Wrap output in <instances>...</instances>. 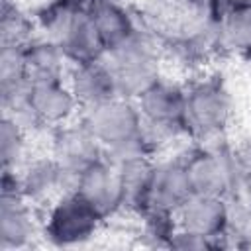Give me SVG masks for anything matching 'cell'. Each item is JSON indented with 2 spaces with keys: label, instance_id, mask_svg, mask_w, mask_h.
Returning a JSON list of instances; mask_svg holds the SVG:
<instances>
[{
  "label": "cell",
  "instance_id": "obj_1",
  "mask_svg": "<svg viewBox=\"0 0 251 251\" xmlns=\"http://www.w3.org/2000/svg\"><path fill=\"white\" fill-rule=\"evenodd\" d=\"M106 55H108L106 67L114 76L118 94L124 98L126 96L139 98L147 88H151L159 80L155 49L137 31L124 43L108 49Z\"/></svg>",
  "mask_w": 251,
  "mask_h": 251
},
{
  "label": "cell",
  "instance_id": "obj_2",
  "mask_svg": "<svg viewBox=\"0 0 251 251\" xmlns=\"http://www.w3.org/2000/svg\"><path fill=\"white\" fill-rule=\"evenodd\" d=\"M84 126L100 141V145L108 147V151L126 147L143 137L141 110L126 102L124 96H116L108 102L88 108Z\"/></svg>",
  "mask_w": 251,
  "mask_h": 251
},
{
  "label": "cell",
  "instance_id": "obj_3",
  "mask_svg": "<svg viewBox=\"0 0 251 251\" xmlns=\"http://www.w3.org/2000/svg\"><path fill=\"white\" fill-rule=\"evenodd\" d=\"M104 216L76 190L63 194L45 222V235L55 245H78L96 233Z\"/></svg>",
  "mask_w": 251,
  "mask_h": 251
},
{
  "label": "cell",
  "instance_id": "obj_4",
  "mask_svg": "<svg viewBox=\"0 0 251 251\" xmlns=\"http://www.w3.org/2000/svg\"><path fill=\"white\" fill-rule=\"evenodd\" d=\"M229 118V98L220 84L206 82L184 98V129L200 137H210L226 127Z\"/></svg>",
  "mask_w": 251,
  "mask_h": 251
},
{
  "label": "cell",
  "instance_id": "obj_5",
  "mask_svg": "<svg viewBox=\"0 0 251 251\" xmlns=\"http://www.w3.org/2000/svg\"><path fill=\"white\" fill-rule=\"evenodd\" d=\"M78 104L73 90L63 88L61 80H43L31 82L25 98L14 106V116H29L35 122L43 124H61Z\"/></svg>",
  "mask_w": 251,
  "mask_h": 251
},
{
  "label": "cell",
  "instance_id": "obj_6",
  "mask_svg": "<svg viewBox=\"0 0 251 251\" xmlns=\"http://www.w3.org/2000/svg\"><path fill=\"white\" fill-rule=\"evenodd\" d=\"M184 98L186 92L173 84L155 82L139 96V110L147 129L157 133H175L184 129Z\"/></svg>",
  "mask_w": 251,
  "mask_h": 251
},
{
  "label": "cell",
  "instance_id": "obj_7",
  "mask_svg": "<svg viewBox=\"0 0 251 251\" xmlns=\"http://www.w3.org/2000/svg\"><path fill=\"white\" fill-rule=\"evenodd\" d=\"M75 190L84 196L102 216L112 214L124 206V180L120 165L100 159L76 176Z\"/></svg>",
  "mask_w": 251,
  "mask_h": 251
},
{
  "label": "cell",
  "instance_id": "obj_8",
  "mask_svg": "<svg viewBox=\"0 0 251 251\" xmlns=\"http://www.w3.org/2000/svg\"><path fill=\"white\" fill-rule=\"evenodd\" d=\"M188 180L194 194L224 196L237 176L235 157H227L218 151H202L184 163Z\"/></svg>",
  "mask_w": 251,
  "mask_h": 251
},
{
  "label": "cell",
  "instance_id": "obj_9",
  "mask_svg": "<svg viewBox=\"0 0 251 251\" xmlns=\"http://www.w3.org/2000/svg\"><path fill=\"white\" fill-rule=\"evenodd\" d=\"M180 229L186 233L200 235L204 239L220 237L227 226L229 214L226 204L220 196H204V194H192L180 208Z\"/></svg>",
  "mask_w": 251,
  "mask_h": 251
},
{
  "label": "cell",
  "instance_id": "obj_10",
  "mask_svg": "<svg viewBox=\"0 0 251 251\" xmlns=\"http://www.w3.org/2000/svg\"><path fill=\"white\" fill-rule=\"evenodd\" d=\"M67 173L78 176L82 171L100 161V141L82 124L80 127H65L55 139V157Z\"/></svg>",
  "mask_w": 251,
  "mask_h": 251
},
{
  "label": "cell",
  "instance_id": "obj_11",
  "mask_svg": "<svg viewBox=\"0 0 251 251\" xmlns=\"http://www.w3.org/2000/svg\"><path fill=\"white\" fill-rule=\"evenodd\" d=\"M194 192H192L184 163L175 161V163H165L161 167H155L153 182H151L149 208H161V210H169V212H178V208Z\"/></svg>",
  "mask_w": 251,
  "mask_h": 251
},
{
  "label": "cell",
  "instance_id": "obj_12",
  "mask_svg": "<svg viewBox=\"0 0 251 251\" xmlns=\"http://www.w3.org/2000/svg\"><path fill=\"white\" fill-rule=\"evenodd\" d=\"M33 235L31 212L25 206L22 188H4L2 192V214H0V239L2 249L24 247Z\"/></svg>",
  "mask_w": 251,
  "mask_h": 251
},
{
  "label": "cell",
  "instance_id": "obj_13",
  "mask_svg": "<svg viewBox=\"0 0 251 251\" xmlns=\"http://www.w3.org/2000/svg\"><path fill=\"white\" fill-rule=\"evenodd\" d=\"M71 90L76 96L78 104H84L88 108L120 96L110 69L100 59L92 63L76 65Z\"/></svg>",
  "mask_w": 251,
  "mask_h": 251
},
{
  "label": "cell",
  "instance_id": "obj_14",
  "mask_svg": "<svg viewBox=\"0 0 251 251\" xmlns=\"http://www.w3.org/2000/svg\"><path fill=\"white\" fill-rule=\"evenodd\" d=\"M86 12L106 47V51L124 43L126 39H129L135 33L131 18L114 0H94Z\"/></svg>",
  "mask_w": 251,
  "mask_h": 251
},
{
  "label": "cell",
  "instance_id": "obj_15",
  "mask_svg": "<svg viewBox=\"0 0 251 251\" xmlns=\"http://www.w3.org/2000/svg\"><path fill=\"white\" fill-rule=\"evenodd\" d=\"M227 43L237 49H251V6L231 8L224 24L220 25Z\"/></svg>",
  "mask_w": 251,
  "mask_h": 251
},
{
  "label": "cell",
  "instance_id": "obj_16",
  "mask_svg": "<svg viewBox=\"0 0 251 251\" xmlns=\"http://www.w3.org/2000/svg\"><path fill=\"white\" fill-rule=\"evenodd\" d=\"M24 141H22V126L14 118H6L2 124V161L4 171H10L12 163H16L22 155Z\"/></svg>",
  "mask_w": 251,
  "mask_h": 251
},
{
  "label": "cell",
  "instance_id": "obj_17",
  "mask_svg": "<svg viewBox=\"0 0 251 251\" xmlns=\"http://www.w3.org/2000/svg\"><path fill=\"white\" fill-rule=\"evenodd\" d=\"M226 4H229V8H249L251 0H222Z\"/></svg>",
  "mask_w": 251,
  "mask_h": 251
},
{
  "label": "cell",
  "instance_id": "obj_18",
  "mask_svg": "<svg viewBox=\"0 0 251 251\" xmlns=\"http://www.w3.org/2000/svg\"><path fill=\"white\" fill-rule=\"evenodd\" d=\"M61 2H65L69 6H75V8H82V6H90L94 0H61Z\"/></svg>",
  "mask_w": 251,
  "mask_h": 251
}]
</instances>
